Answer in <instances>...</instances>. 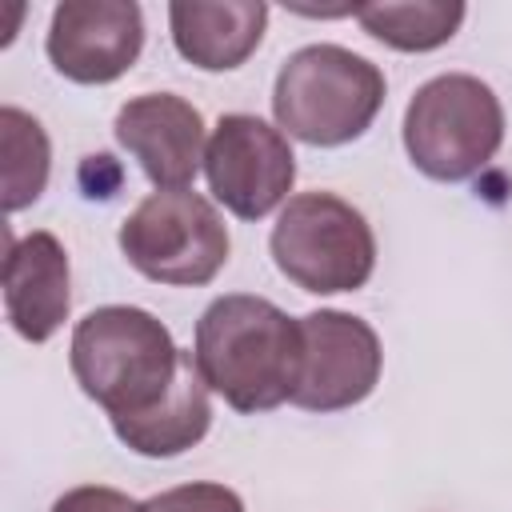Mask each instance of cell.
<instances>
[{
  "label": "cell",
  "mask_w": 512,
  "mask_h": 512,
  "mask_svg": "<svg viewBox=\"0 0 512 512\" xmlns=\"http://www.w3.org/2000/svg\"><path fill=\"white\" fill-rule=\"evenodd\" d=\"M68 364L88 400H96L124 448L168 460L200 444L212 428L208 384L192 352L144 308L104 304L72 328Z\"/></svg>",
  "instance_id": "obj_1"
},
{
  "label": "cell",
  "mask_w": 512,
  "mask_h": 512,
  "mask_svg": "<svg viewBox=\"0 0 512 512\" xmlns=\"http://www.w3.org/2000/svg\"><path fill=\"white\" fill-rule=\"evenodd\" d=\"M136 512H244V500L228 484L192 480V484H176L148 496Z\"/></svg>",
  "instance_id": "obj_15"
},
{
  "label": "cell",
  "mask_w": 512,
  "mask_h": 512,
  "mask_svg": "<svg viewBox=\"0 0 512 512\" xmlns=\"http://www.w3.org/2000/svg\"><path fill=\"white\" fill-rule=\"evenodd\" d=\"M0 144H4V212H20L40 200L52 172V144L36 116L4 104L0 108Z\"/></svg>",
  "instance_id": "obj_14"
},
{
  "label": "cell",
  "mask_w": 512,
  "mask_h": 512,
  "mask_svg": "<svg viewBox=\"0 0 512 512\" xmlns=\"http://www.w3.org/2000/svg\"><path fill=\"white\" fill-rule=\"evenodd\" d=\"M384 72L352 48L304 44L296 48L272 88L276 128L312 148H340L360 140L384 108Z\"/></svg>",
  "instance_id": "obj_3"
},
{
  "label": "cell",
  "mask_w": 512,
  "mask_h": 512,
  "mask_svg": "<svg viewBox=\"0 0 512 512\" xmlns=\"http://www.w3.org/2000/svg\"><path fill=\"white\" fill-rule=\"evenodd\" d=\"M228 248L232 240L216 204L192 188L152 192L120 224L124 260L140 276L172 288H200L216 280L228 264Z\"/></svg>",
  "instance_id": "obj_6"
},
{
  "label": "cell",
  "mask_w": 512,
  "mask_h": 512,
  "mask_svg": "<svg viewBox=\"0 0 512 512\" xmlns=\"http://www.w3.org/2000/svg\"><path fill=\"white\" fill-rule=\"evenodd\" d=\"M140 504L120 492V488H108V484H80V488H68L52 512H136Z\"/></svg>",
  "instance_id": "obj_16"
},
{
  "label": "cell",
  "mask_w": 512,
  "mask_h": 512,
  "mask_svg": "<svg viewBox=\"0 0 512 512\" xmlns=\"http://www.w3.org/2000/svg\"><path fill=\"white\" fill-rule=\"evenodd\" d=\"M208 192L240 220H264L288 204L296 184V156L280 128L252 112H228L216 120L204 148Z\"/></svg>",
  "instance_id": "obj_7"
},
{
  "label": "cell",
  "mask_w": 512,
  "mask_h": 512,
  "mask_svg": "<svg viewBox=\"0 0 512 512\" xmlns=\"http://www.w3.org/2000/svg\"><path fill=\"white\" fill-rule=\"evenodd\" d=\"M300 340V376L288 404L304 412H344L376 392L384 348L368 320L340 308H316L300 316Z\"/></svg>",
  "instance_id": "obj_8"
},
{
  "label": "cell",
  "mask_w": 512,
  "mask_h": 512,
  "mask_svg": "<svg viewBox=\"0 0 512 512\" xmlns=\"http://www.w3.org/2000/svg\"><path fill=\"white\" fill-rule=\"evenodd\" d=\"M504 144V104L472 72H444L404 108V152L428 180H472Z\"/></svg>",
  "instance_id": "obj_4"
},
{
  "label": "cell",
  "mask_w": 512,
  "mask_h": 512,
  "mask_svg": "<svg viewBox=\"0 0 512 512\" xmlns=\"http://www.w3.org/2000/svg\"><path fill=\"white\" fill-rule=\"evenodd\" d=\"M144 48V12L136 0H64L52 8L44 52L72 84L120 80Z\"/></svg>",
  "instance_id": "obj_9"
},
{
  "label": "cell",
  "mask_w": 512,
  "mask_h": 512,
  "mask_svg": "<svg viewBox=\"0 0 512 512\" xmlns=\"http://www.w3.org/2000/svg\"><path fill=\"white\" fill-rule=\"evenodd\" d=\"M276 268L304 292H356L376 272V236L360 208L336 192L292 196L268 236Z\"/></svg>",
  "instance_id": "obj_5"
},
{
  "label": "cell",
  "mask_w": 512,
  "mask_h": 512,
  "mask_svg": "<svg viewBox=\"0 0 512 512\" xmlns=\"http://www.w3.org/2000/svg\"><path fill=\"white\" fill-rule=\"evenodd\" d=\"M464 12L460 0H376L356 4L352 16L372 40L396 52H432L460 32Z\"/></svg>",
  "instance_id": "obj_13"
},
{
  "label": "cell",
  "mask_w": 512,
  "mask_h": 512,
  "mask_svg": "<svg viewBox=\"0 0 512 512\" xmlns=\"http://www.w3.org/2000/svg\"><path fill=\"white\" fill-rule=\"evenodd\" d=\"M8 236V256H4V316L12 332L28 344H44L48 336L60 332L72 308V268L64 244L36 228L28 236Z\"/></svg>",
  "instance_id": "obj_11"
},
{
  "label": "cell",
  "mask_w": 512,
  "mask_h": 512,
  "mask_svg": "<svg viewBox=\"0 0 512 512\" xmlns=\"http://www.w3.org/2000/svg\"><path fill=\"white\" fill-rule=\"evenodd\" d=\"M300 352V320L252 292L216 296L196 320L192 360L208 392L244 416L272 412L292 400Z\"/></svg>",
  "instance_id": "obj_2"
},
{
  "label": "cell",
  "mask_w": 512,
  "mask_h": 512,
  "mask_svg": "<svg viewBox=\"0 0 512 512\" xmlns=\"http://www.w3.org/2000/svg\"><path fill=\"white\" fill-rule=\"evenodd\" d=\"M168 28L176 52L204 72L240 68L264 40L268 4L256 0H172Z\"/></svg>",
  "instance_id": "obj_12"
},
{
  "label": "cell",
  "mask_w": 512,
  "mask_h": 512,
  "mask_svg": "<svg viewBox=\"0 0 512 512\" xmlns=\"http://www.w3.org/2000/svg\"><path fill=\"white\" fill-rule=\"evenodd\" d=\"M112 132L156 192L192 188L196 172L204 168V116L176 92H144L124 100Z\"/></svg>",
  "instance_id": "obj_10"
}]
</instances>
